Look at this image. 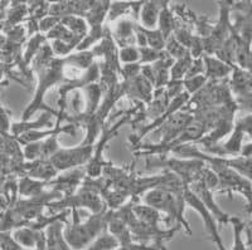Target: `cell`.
<instances>
[{
  "label": "cell",
  "instance_id": "8992f818",
  "mask_svg": "<svg viewBox=\"0 0 252 250\" xmlns=\"http://www.w3.org/2000/svg\"><path fill=\"white\" fill-rule=\"evenodd\" d=\"M42 235L43 234H39L31 227H19L13 233L12 238L24 249H32L37 247Z\"/></svg>",
  "mask_w": 252,
  "mask_h": 250
},
{
  "label": "cell",
  "instance_id": "8fae6325",
  "mask_svg": "<svg viewBox=\"0 0 252 250\" xmlns=\"http://www.w3.org/2000/svg\"><path fill=\"white\" fill-rule=\"evenodd\" d=\"M42 188H43V182L35 181L28 177L22 179L19 182V193L23 196H38L40 195Z\"/></svg>",
  "mask_w": 252,
  "mask_h": 250
},
{
  "label": "cell",
  "instance_id": "e0dca14e",
  "mask_svg": "<svg viewBox=\"0 0 252 250\" xmlns=\"http://www.w3.org/2000/svg\"><path fill=\"white\" fill-rule=\"evenodd\" d=\"M43 40H44V38L39 34L34 35V37L29 40V44H28V47H27V51H26L27 62H29V60L34 57V56H37L38 52H39V49H40V44L43 43Z\"/></svg>",
  "mask_w": 252,
  "mask_h": 250
},
{
  "label": "cell",
  "instance_id": "277c9868",
  "mask_svg": "<svg viewBox=\"0 0 252 250\" xmlns=\"http://www.w3.org/2000/svg\"><path fill=\"white\" fill-rule=\"evenodd\" d=\"M184 202H186V205H188V206H190L192 209H194L197 213L201 214L202 219H203V222L206 224L207 230H208L209 235H211V238H212L213 242L217 244L218 249L226 250L224 249L223 244H222V240H220V235H218L217 226H216L215 220H213L212 215H211V211L206 208V205H204L201 200L198 199V197L195 196L192 191L189 190V188L186 189V191H184Z\"/></svg>",
  "mask_w": 252,
  "mask_h": 250
},
{
  "label": "cell",
  "instance_id": "52a82bcc",
  "mask_svg": "<svg viewBox=\"0 0 252 250\" xmlns=\"http://www.w3.org/2000/svg\"><path fill=\"white\" fill-rule=\"evenodd\" d=\"M204 64V73L206 78H212V80H217V78L226 77L227 74L231 71V67L226 63L220 62V60L216 59L212 57H204L203 58Z\"/></svg>",
  "mask_w": 252,
  "mask_h": 250
},
{
  "label": "cell",
  "instance_id": "30bf717a",
  "mask_svg": "<svg viewBox=\"0 0 252 250\" xmlns=\"http://www.w3.org/2000/svg\"><path fill=\"white\" fill-rule=\"evenodd\" d=\"M57 171L55 170V167L52 166L51 162L48 161V164L44 161H39L37 165H32L31 170H29V175L32 177H35V179H51L52 176H55Z\"/></svg>",
  "mask_w": 252,
  "mask_h": 250
},
{
  "label": "cell",
  "instance_id": "ba28073f",
  "mask_svg": "<svg viewBox=\"0 0 252 250\" xmlns=\"http://www.w3.org/2000/svg\"><path fill=\"white\" fill-rule=\"evenodd\" d=\"M190 63H192L190 56L183 58V59L175 60L169 69L170 82H182V80L184 77H187V73H188V69L190 67Z\"/></svg>",
  "mask_w": 252,
  "mask_h": 250
},
{
  "label": "cell",
  "instance_id": "d6986e66",
  "mask_svg": "<svg viewBox=\"0 0 252 250\" xmlns=\"http://www.w3.org/2000/svg\"><path fill=\"white\" fill-rule=\"evenodd\" d=\"M57 24H58V18H56V17L44 18V19L40 20L39 29L42 31H49L51 29L55 28Z\"/></svg>",
  "mask_w": 252,
  "mask_h": 250
},
{
  "label": "cell",
  "instance_id": "4fadbf2b",
  "mask_svg": "<svg viewBox=\"0 0 252 250\" xmlns=\"http://www.w3.org/2000/svg\"><path fill=\"white\" fill-rule=\"evenodd\" d=\"M144 33H145L146 37V44L149 48L157 49V51H163L165 48V43L166 39L163 37L160 31L158 30V29H154V30H146L144 29Z\"/></svg>",
  "mask_w": 252,
  "mask_h": 250
},
{
  "label": "cell",
  "instance_id": "7c38bea8",
  "mask_svg": "<svg viewBox=\"0 0 252 250\" xmlns=\"http://www.w3.org/2000/svg\"><path fill=\"white\" fill-rule=\"evenodd\" d=\"M119 62L123 63L124 66L126 64H136L140 60V53H139V48L135 46H127L123 47L119 51Z\"/></svg>",
  "mask_w": 252,
  "mask_h": 250
},
{
  "label": "cell",
  "instance_id": "ac0fdd59",
  "mask_svg": "<svg viewBox=\"0 0 252 250\" xmlns=\"http://www.w3.org/2000/svg\"><path fill=\"white\" fill-rule=\"evenodd\" d=\"M0 249L1 250H26L20 247L10 235H0Z\"/></svg>",
  "mask_w": 252,
  "mask_h": 250
},
{
  "label": "cell",
  "instance_id": "5b68a950",
  "mask_svg": "<svg viewBox=\"0 0 252 250\" xmlns=\"http://www.w3.org/2000/svg\"><path fill=\"white\" fill-rule=\"evenodd\" d=\"M166 3L161 1H146L141 4L140 27L146 30H154L158 28L159 15Z\"/></svg>",
  "mask_w": 252,
  "mask_h": 250
},
{
  "label": "cell",
  "instance_id": "3957f363",
  "mask_svg": "<svg viewBox=\"0 0 252 250\" xmlns=\"http://www.w3.org/2000/svg\"><path fill=\"white\" fill-rule=\"evenodd\" d=\"M91 155L92 146L81 143L78 147L58 150L48 161L51 162L56 171H63L83 165L91 157Z\"/></svg>",
  "mask_w": 252,
  "mask_h": 250
},
{
  "label": "cell",
  "instance_id": "6da1fadb",
  "mask_svg": "<svg viewBox=\"0 0 252 250\" xmlns=\"http://www.w3.org/2000/svg\"><path fill=\"white\" fill-rule=\"evenodd\" d=\"M73 213H75V222L66 227V230L63 231V235L69 248L73 250H83L103 233V229L109 224L111 216L103 215L101 213L94 214L87 222H78L75 209H73Z\"/></svg>",
  "mask_w": 252,
  "mask_h": 250
},
{
  "label": "cell",
  "instance_id": "2e32d148",
  "mask_svg": "<svg viewBox=\"0 0 252 250\" xmlns=\"http://www.w3.org/2000/svg\"><path fill=\"white\" fill-rule=\"evenodd\" d=\"M139 53H140L141 63H157L158 60L164 57L161 51H157V49L149 48V47L139 48Z\"/></svg>",
  "mask_w": 252,
  "mask_h": 250
},
{
  "label": "cell",
  "instance_id": "5bb4252c",
  "mask_svg": "<svg viewBox=\"0 0 252 250\" xmlns=\"http://www.w3.org/2000/svg\"><path fill=\"white\" fill-rule=\"evenodd\" d=\"M87 92V105H86V111H89L90 113H94V110L97 108L98 101L101 98V88L97 84H89V87H86Z\"/></svg>",
  "mask_w": 252,
  "mask_h": 250
},
{
  "label": "cell",
  "instance_id": "9a60e30c",
  "mask_svg": "<svg viewBox=\"0 0 252 250\" xmlns=\"http://www.w3.org/2000/svg\"><path fill=\"white\" fill-rule=\"evenodd\" d=\"M206 81L207 78L204 77V76H202V74H199V76H194V77L186 78V81L183 82V87L186 88L187 93L190 96V94L199 91V89L204 85Z\"/></svg>",
  "mask_w": 252,
  "mask_h": 250
},
{
  "label": "cell",
  "instance_id": "9c48e42d",
  "mask_svg": "<svg viewBox=\"0 0 252 250\" xmlns=\"http://www.w3.org/2000/svg\"><path fill=\"white\" fill-rule=\"evenodd\" d=\"M165 51H166V54L175 60L183 59V58L190 56L188 49H187L184 46H182L181 43L178 42L174 37H169L168 39H166Z\"/></svg>",
  "mask_w": 252,
  "mask_h": 250
},
{
  "label": "cell",
  "instance_id": "ffe728a7",
  "mask_svg": "<svg viewBox=\"0 0 252 250\" xmlns=\"http://www.w3.org/2000/svg\"><path fill=\"white\" fill-rule=\"evenodd\" d=\"M114 250H159V249H155V248H153V247H148V245L134 244V243H130V244L119 245V247L115 248Z\"/></svg>",
  "mask_w": 252,
  "mask_h": 250
},
{
  "label": "cell",
  "instance_id": "44dd1931",
  "mask_svg": "<svg viewBox=\"0 0 252 250\" xmlns=\"http://www.w3.org/2000/svg\"><path fill=\"white\" fill-rule=\"evenodd\" d=\"M9 128H10V125H9L8 116H6L3 108H0V134L9 131Z\"/></svg>",
  "mask_w": 252,
  "mask_h": 250
},
{
  "label": "cell",
  "instance_id": "7a4b0ae2",
  "mask_svg": "<svg viewBox=\"0 0 252 250\" xmlns=\"http://www.w3.org/2000/svg\"><path fill=\"white\" fill-rule=\"evenodd\" d=\"M186 191V190H184ZM145 205H149L153 209L159 213H165L172 218L178 219V222H183L184 226L189 230V224L183 218L184 209V193L175 194L172 191L164 190V189H152L145 194L144 196Z\"/></svg>",
  "mask_w": 252,
  "mask_h": 250
},
{
  "label": "cell",
  "instance_id": "7402d4cb",
  "mask_svg": "<svg viewBox=\"0 0 252 250\" xmlns=\"http://www.w3.org/2000/svg\"><path fill=\"white\" fill-rule=\"evenodd\" d=\"M246 66L249 67V69H250V72H251L252 73V54H250V57H249V60H247V63H246ZM252 76V74H251Z\"/></svg>",
  "mask_w": 252,
  "mask_h": 250
},
{
  "label": "cell",
  "instance_id": "603a6c76",
  "mask_svg": "<svg viewBox=\"0 0 252 250\" xmlns=\"http://www.w3.org/2000/svg\"><path fill=\"white\" fill-rule=\"evenodd\" d=\"M246 250H252V245H251V247H249V248H246Z\"/></svg>",
  "mask_w": 252,
  "mask_h": 250
}]
</instances>
